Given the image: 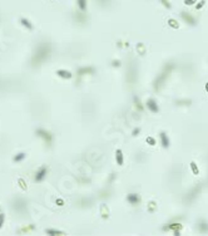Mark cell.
Masks as SVG:
<instances>
[{
    "mask_svg": "<svg viewBox=\"0 0 208 236\" xmlns=\"http://www.w3.org/2000/svg\"><path fill=\"white\" fill-rule=\"evenodd\" d=\"M147 210H148L149 214L155 212V211H157V204H155L154 201H151V202H149V204L147 205Z\"/></svg>",
    "mask_w": 208,
    "mask_h": 236,
    "instance_id": "obj_28",
    "label": "cell"
},
{
    "mask_svg": "<svg viewBox=\"0 0 208 236\" xmlns=\"http://www.w3.org/2000/svg\"><path fill=\"white\" fill-rule=\"evenodd\" d=\"M0 212H2V207H0Z\"/></svg>",
    "mask_w": 208,
    "mask_h": 236,
    "instance_id": "obj_44",
    "label": "cell"
},
{
    "mask_svg": "<svg viewBox=\"0 0 208 236\" xmlns=\"http://www.w3.org/2000/svg\"><path fill=\"white\" fill-rule=\"evenodd\" d=\"M206 5V0H201L197 5H196V10H199V9H202V8Z\"/></svg>",
    "mask_w": 208,
    "mask_h": 236,
    "instance_id": "obj_36",
    "label": "cell"
},
{
    "mask_svg": "<svg viewBox=\"0 0 208 236\" xmlns=\"http://www.w3.org/2000/svg\"><path fill=\"white\" fill-rule=\"evenodd\" d=\"M110 64H112V67H113V68H119V67L122 65V62L119 61V59H113Z\"/></svg>",
    "mask_w": 208,
    "mask_h": 236,
    "instance_id": "obj_31",
    "label": "cell"
},
{
    "mask_svg": "<svg viewBox=\"0 0 208 236\" xmlns=\"http://www.w3.org/2000/svg\"><path fill=\"white\" fill-rule=\"evenodd\" d=\"M136 50H137V53L139 55H144L147 53V48H146V44L143 43H138L137 47H136Z\"/></svg>",
    "mask_w": 208,
    "mask_h": 236,
    "instance_id": "obj_23",
    "label": "cell"
},
{
    "mask_svg": "<svg viewBox=\"0 0 208 236\" xmlns=\"http://www.w3.org/2000/svg\"><path fill=\"white\" fill-rule=\"evenodd\" d=\"M37 229V226L34 224H29V225H25V226H23L20 227V229L18 230L19 234H28V232H31V231H34Z\"/></svg>",
    "mask_w": 208,
    "mask_h": 236,
    "instance_id": "obj_17",
    "label": "cell"
},
{
    "mask_svg": "<svg viewBox=\"0 0 208 236\" xmlns=\"http://www.w3.org/2000/svg\"><path fill=\"white\" fill-rule=\"evenodd\" d=\"M25 158H27V153H25V152H20V153H18V155L14 156L13 161H14V162H21V161H24Z\"/></svg>",
    "mask_w": 208,
    "mask_h": 236,
    "instance_id": "obj_26",
    "label": "cell"
},
{
    "mask_svg": "<svg viewBox=\"0 0 208 236\" xmlns=\"http://www.w3.org/2000/svg\"><path fill=\"white\" fill-rule=\"evenodd\" d=\"M161 4L164 8H167V9H172V4H171L169 0H161Z\"/></svg>",
    "mask_w": 208,
    "mask_h": 236,
    "instance_id": "obj_33",
    "label": "cell"
},
{
    "mask_svg": "<svg viewBox=\"0 0 208 236\" xmlns=\"http://www.w3.org/2000/svg\"><path fill=\"white\" fill-rule=\"evenodd\" d=\"M146 142H147V145H149V146H155V143H157L155 138H153V137H147Z\"/></svg>",
    "mask_w": 208,
    "mask_h": 236,
    "instance_id": "obj_32",
    "label": "cell"
},
{
    "mask_svg": "<svg viewBox=\"0 0 208 236\" xmlns=\"http://www.w3.org/2000/svg\"><path fill=\"white\" fill-rule=\"evenodd\" d=\"M174 235H176V236H179L181 235V231H176V232H173Z\"/></svg>",
    "mask_w": 208,
    "mask_h": 236,
    "instance_id": "obj_42",
    "label": "cell"
},
{
    "mask_svg": "<svg viewBox=\"0 0 208 236\" xmlns=\"http://www.w3.org/2000/svg\"><path fill=\"white\" fill-rule=\"evenodd\" d=\"M117 47H118V48H122V47L128 48V47H129V43H128V41H122V40H118Z\"/></svg>",
    "mask_w": 208,
    "mask_h": 236,
    "instance_id": "obj_35",
    "label": "cell"
},
{
    "mask_svg": "<svg viewBox=\"0 0 208 236\" xmlns=\"http://www.w3.org/2000/svg\"><path fill=\"white\" fill-rule=\"evenodd\" d=\"M197 230L201 234H208V221L207 220H199L197 222Z\"/></svg>",
    "mask_w": 208,
    "mask_h": 236,
    "instance_id": "obj_13",
    "label": "cell"
},
{
    "mask_svg": "<svg viewBox=\"0 0 208 236\" xmlns=\"http://www.w3.org/2000/svg\"><path fill=\"white\" fill-rule=\"evenodd\" d=\"M74 20L79 24H85L87 20H88V15L84 14V11H80V13H75L74 14Z\"/></svg>",
    "mask_w": 208,
    "mask_h": 236,
    "instance_id": "obj_15",
    "label": "cell"
},
{
    "mask_svg": "<svg viewBox=\"0 0 208 236\" xmlns=\"http://www.w3.org/2000/svg\"><path fill=\"white\" fill-rule=\"evenodd\" d=\"M176 106H184V107H189L192 104V100L190 99H176L174 100Z\"/></svg>",
    "mask_w": 208,
    "mask_h": 236,
    "instance_id": "obj_22",
    "label": "cell"
},
{
    "mask_svg": "<svg viewBox=\"0 0 208 236\" xmlns=\"http://www.w3.org/2000/svg\"><path fill=\"white\" fill-rule=\"evenodd\" d=\"M133 104H134V107H136V109H137L138 112H143V111H144V107H143L142 102H140L139 97L133 96Z\"/></svg>",
    "mask_w": 208,
    "mask_h": 236,
    "instance_id": "obj_18",
    "label": "cell"
},
{
    "mask_svg": "<svg viewBox=\"0 0 208 236\" xmlns=\"http://www.w3.org/2000/svg\"><path fill=\"white\" fill-rule=\"evenodd\" d=\"M77 5L80 11H87V6H88L87 0H77Z\"/></svg>",
    "mask_w": 208,
    "mask_h": 236,
    "instance_id": "obj_24",
    "label": "cell"
},
{
    "mask_svg": "<svg viewBox=\"0 0 208 236\" xmlns=\"http://www.w3.org/2000/svg\"><path fill=\"white\" fill-rule=\"evenodd\" d=\"M50 53H52V47L49 43H41L40 45H38L34 55H33V59H31L33 65L34 67L40 65L41 63L45 62L46 59L50 57Z\"/></svg>",
    "mask_w": 208,
    "mask_h": 236,
    "instance_id": "obj_1",
    "label": "cell"
},
{
    "mask_svg": "<svg viewBox=\"0 0 208 236\" xmlns=\"http://www.w3.org/2000/svg\"><path fill=\"white\" fill-rule=\"evenodd\" d=\"M115 161H117L118 166H123V163H124V156H123L122 149H119V148L115 151Z\"/></svg>",
    "mask_w": 208,
    "mask_h": 236,
    "instance_id": "obj_19",
    "label": "cell"
},
{
    "mask_svg": "<svg viewBox=\"0 0 208 236\" xmlns=\"http://www.w3.org/2000/svg\"><path fill=\"white\" fill-rule=\"evenodd\" d=\"M48 173H49V168L46 166H41L35 173V177H34L35 182H43L46 179Z\"/></svg>",
    "mask_w": 208,
    "mask_h": 236,
    "instance_id": "obj_6",
    "label": "cell"
},
{
    "mask_svg": "<svg viewBox=\"0 0 208 236\" xmlns=\"http://www.w3.org/2000/svg\"><path fill=\"white\" fill-rule=\"evenodd\" d=\"M190 170H192L193 175H196V176L199 175V168H198V166H197V163H196L194 161L190 162Z\"/></svg>",
    "mask_w": 208,
    "mask_h": 236,
    "instance_id": "obj_29",
    "label": "cell"
},
{
    "mask_svg": "<svg viewBox=\"0 0 208 236\" xmlns=\"http://www.w3.org/2000/svg\"><path fill=\"white\" fill-rule=\"evenodd\" d=\"M55 204H56L58 206H60V207H62V206H64L65 202H64V200H63V198H56V200H55Z\"/></svg>",
    "mask_w": 208,
    "mask_h": 236,
    "instance_id": "obj_39",
    "label": "cell"
},
{
    "mask_svg": "<svg viewBox=\"0 0 208 236\" xmlns=\"http://www.w3.org/2000/svg\"><path fill=\"white\" fill-rule=\"evenodd\" d=\"M13 207L15 211L18 212H24L27 210V201L23 198H15L13 201Z\"/></svg>",
    "mask_w": 208,
    "mask_h": 236,
    "instance_id": "obj_7",
    "label": "cell"
},
{
    "mask_svg": "<svg viewBox=\"0 0 208 236\" xmlns=\"http://www.w3.org/2000/svg\"><path fill=\"white\" fill-rule=\"evenodd\" d=\"M146 106H147V108H148L152 113H158V112H159V106L157 104L155 99H153V98H149V99L147 100Z\"/></svg>",
    "mask_w": 208,
    "mask_h": 236,
    "instance_id": "obj_12",
    "label": "cell"
},
{
    "mask_svg": "<svg viewBox=\"0 0 208 236\" xmlns=\"http://www.w3.org/2000/svg\"><path fill=\"white\" fill-rule=\"evenodd\" d=\"M115 179H117V175H115V173H110V176H109V180H108V182H109V183H112Z\"/></svg>",
    "mask_w": 208,
    "mask_h": 236,
    "instance_id": "obj_40",
    "label": "cell"
},
{
    "mask_svg": "<svg viewBox=\"0 0 208 236\" xmlns=\"http://www.w3.org/2000/svg\"><path fill=\"white\" fill-rule=\"evenodd\" d=\"M204 88H206V90H207V93H208V83L206 84V87H204Z\"/></svg>",
    "mask_w": 208,
    "mask_h": 236,
    "instance_id": "obj_43",
    "label": "cell"
},
{
    "mask_svg": "<svg viewBox=\"0 0 208 236\" xmlns=\"http://www.w3.org/2000/svg\"><path fill=\"white\" fill-rule=\"evenodd\" d=\"M20 24L23 25L24 28H27L28 30H34V25L31 24V21L27 18H20Z\"/></svg>",
    "mask_w": 208,
    "mask_h": 236,
    "instance_id": "obj_21",
    "label": "cell"
},
{
    "mask_svg": "<svg viewBox=\"0 0 208 236\" xmlns=\"http://www.w3.org/2000/svg\"><path fill=\"white\" fill-rule=\"evenodd\" d=\"M94 73H95L94 67H80V68L77 70L78 77H83V75H91Z\"/></svg>",
    "mask_w": 208,
    "mask_h": 236,
    "instance_id": "obj_8",
    "label": "cell"
},
{
    "mask_svg": "<svg viewBox=\"0 0 208 236\" xmlns=\"http://www.w3.org/2000/svg\"><path fill=\"white\" fill-rule=\"evenodd\" d=\"M139 133H140V128L137 127V128H134V129L132 131V136L133 137H137V136H139Z\"/></svg>",
    "mask_w": 208,
    "mask_h": 236,
    "instance_id": "obj_37",
    "label": "cell"
},
{
    "mask_svg": "<svg viewBox=\"0 0 208 236\" xmlns=\"http://www.w3.org/2000/svg\"><path fill=\"white\" fill-rule=\"evenodd\" d=\"M101 215H102V217L104 218V220H107V218L109 217V210H108L107 205H102L101 206Z\"/></svg>",
    "mask_w": 208,
    "mask_h": 236,
    "instance_id": "obj_25",
    "label": "cell"
},
{
    "mask_svg": "<svg viewBox=\"0 0 208 236\" xmlns=\"http://www.w3.org/2000/svg\"><path fill=\"white\" fill-rule=\"evenodd\" d=\"M159 138H161V145L163 148H169V145H171V142H169V138L167 136V133H165L164 131H161L159 132Z\"/></svg>",
    "mask_w": 208,
    "mask_h": 236,
    "instance_id": "obj_14",
    "label": "cell"
},
{
    "mask_svg": "<svg viewBox=\"0 0 208 236\" xmlns=\"http://www.w3.org/2000/svg\"><path fill=\"white\" fill-rule=\"evenodd\" d=\"M179 15H181L182 20L184 21L186 24L190 25V27H196V25H197V19L190 13H188V11H181Z\"/></svg>",
    "mask_w": 208,
    "mask_h": 236,
    "instance_id": "obj_5",
    "label": "cell"
},
{
    "mask_svg": "<svg viewBox=\"0 0 208 236\" xmlns=\"http://www.w3.org/2000/svg\"><path fill=\"white\" fill-rule=\"evenodd\" d=\"M45 232H46V235H50V236H64V235H66L64 231L56 230V229H46Z\"/></svg>",
    "mask_w": 208,
    "mask_h": 236,
    "instance_id": "obj_20",
    "label": "cell"
},
{
    "mask_svg": "<svg viewBox=\"0 0 208 236\" xmlns=\"http://www.w3.org/2000/svg\"><path fill=\"white\" fill-rule=\"evenodd\" d=\"M127 201L129 202L130 205L133 206H137L140 204V196L136 192H132V193H128L127 195Z\"/></svg>",
    "mask_w": 208,
    "mask_h": 236,
    "instance_id": "obj_11",
    "label": "cell"
},
{
    "mask_svg": "<svg viewBox=\"0 0 208 236\" xmlns=\"http://www.w3.org/2000/svg\"><path fill=\"white\" fill-rule=\"evenodd\" d=\"M56 75L62 79H72L73 74L70 70H66V69H58L56 70Z\"/></svg>",
    "mask_w": 208,
    "mask_h": 236,
    "instance_id": "obj_16",
    "label": "cell"
},
{
    "mask_svg": "<svg viewBox=\"0 0 208 236\" xmlns=\"http://www.w3.org/2000/svg\"><path fill=\"white\" fill-rule=\"evenodd\" d=\"M196 2H197V0H184V4L188 5V6H190V5L196 4Z\"/></svg>",
    "mask_w": 208,
    "mask_h": 236,
    "instance_id": "obj_41",
    "label": "cell"
},
{
    "mask_svg": "<svg viewBox=\"0 0 208 236\" xmlns=\"http://www.w3.org/2000/svg\"><path fill=\"white\" fill-rule=\"evenodd\" d=\"M174 65L172 62H168V63H165L164 64V67H163V69H162V72L157 75V78L154 79V82H153V89L157 92V90H159L162 87H163V84L165 83V80L168 79V77H169V74L172 73V70L174 69Z\"/></svg>",
    "mask_w": 208,
    "mask_h": 236,
    "instance_id": "obj_2",
    "label": "cell"
},
{
    "mask_svg": "<svg viewBox=\"0 0 208 236\" xmlns=\"http://www.w3.org/2000/svg\"><path fill=\"white\" fill-rule=\"evenodd\" d=\"M4 222H5V215H4L3 212H0V229L3 227Z\"/></svg>",
    "mask_w": 208,
    "mask_h": 236,
    "instance_id": "obj_38",
    "label": "cell"
},
{
    "mask_svg": "<svg viewBox=\"0 0 208 236\" xmlns=\"http://www.w3.org/2000/svg\"><path fill=\"white\" fill-rule=\"evenodd\" d=\"M18 185H19V187L23 191H27L28 190V185H27V182H25V180H24V179H19L18 180Z\"/></svg>",
    "mask_w": 208,
    "mask_h": 236,
    "instance_id": "obj_30",
    "label": "cell"
},
{
    "mask_svg": "<svg viewBox=\"0 0 208 236\" xmlns=\"http://www.w3.org/2000/svg\"><path fill=\"white\" fill-rule=\"evenodd\" d=\"M138 79V69L136 67H129L128 74H127V80L129 83H134Z\"/></svg>",
    "mask_w": 208,
    "mask_h": 236,
    "instance_id": "obj_9",
    "label": "cell"
},
{
    "mask_svg": "<svg viewBox=\"0 0 208 236\" xmlns=\"http://www.w3.org/2000/svg\"><path fill=\"white\" fill-rule=\"evenodd\" d=\"M167 24L169 25L171 28H173V29H178L179 28V23L177 21V19H174V18H169L167 20Z\"/></svg>",
    "mask_w": 208,
    "mask_h": 236,
    "instance_id": "obj_27",
    "label": "cell"
},
{
    "mask_svg": "<svg viewBox=\"0 0 208 236\" xmlns=\"http://www.w3.org/2000/svg\"><path fill=\"white\" fill-rule=\"evenodd\" d=\"M182 229H183V225L179 224V222H172V224H168V225H165V226L162 227L163 231H173V232L181 231Z\"/></svg>",
    "mask_w": 208,
    "mask_h": 236,
    "instance_id": "obj_10",
    "label": "cell"
},
{
    "mask_svg": "<svg viewBox=\"0 0 208 236\" xmlns=\"http://www.w3.org/2000/svg\"><path fill=\"white\" fill-rule=\"evenodd\" d=\"M110 2H112V0H97V3L101 6H108L110 4Z\"/></svg>",
    "mask_w": 208,
    "mask_h": 236,
    "instance_id": "obj_34",
    "label": "cell"
},
{
    "mask_svg": "<svg viewBox=\"0 0 208 236\" xmlns=\"http://www.w3.org/2000/svg\"><path fill=\"white\" fill-rule=\"evenodd\" d=\"M35 134L39 137V138H41L44 141V145L49 148V147H52V145H53V134L49 132V131H46V129H44V128H38L37 131H35Z\"/></svg>",
    "mask_w": 208,
    "mask_h": 236,
    "instance_id": "obj_3",
    "label": "cell"
},
{
    "mask_svg": "<svg viewBox=\"0 0 208 236\" xmlns=\"http://www.w3.org/2000/svg\"><path fill=\"white\" fill-rule=\"evenodd\" d=\"M201 188H202V186L201 185H198V186H196V187H193L192 190H190L188 193H187V196L184 197V201H187L188 204H192V202L198 197V195H199V192H201Z\"/></svg>",
    "mask_w": 208,
    "mask_h": 236,
    "instance_id": "obj_4",
    "label": "cell"
}]
</instances>
